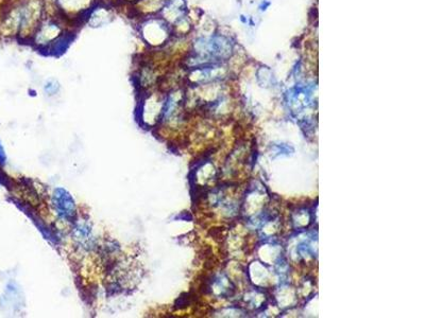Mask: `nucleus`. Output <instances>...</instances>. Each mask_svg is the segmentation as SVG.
Listing matches in <instances>:
<instances>
[{"mask_svg":"<svg viewBox=\"0 0 425 318\" xmlns=\"http://www.w3.org/2000/svg\"><path fill=\"white\" fill-rule=\"evenodd\" d=\"M137 31L145 45L153 50L164 47L173 33L171 26L158 15L140 17Z\"/></svg>","mask_w":425,"mask_h":318,"instance_id":"1","label":"nucleus"},{"mask_svg":"<svg viewBox=\"0 0 425 318\" xmlns=\"http://www.w3.org/2000/svg\"><path fill=\"white\" fill-rule=\"evenodd\" d=\"M99 2L98 0H51V4L55 8V13L75 28L74 24L85 22L91 8Z\"/></svg>","mask_w":425,"mask_h":318,"instance_id":"2","label":"nucleus"},{"mask_svg":"<svg viewBox=\"0 0 425 318\" xmlns=\"http://www.w3.org/2000/svg\"><path fill=\"white\" fill-rule=\"evenodd\" d=\"M114 10L108 4L97 2L87 14L85 22L92 28H100L112 22L114 20Z\"/></svg>","mask_w":425,"mask_h":318,"instance_id":"3","label":"nucleus"},{"mask_svg":"<svg viewBox=\"0 0 425 318\" xmlns=\"http://www.w3.org/2000/svg\"><path fill=\"white\" fill-rule=\"evenodd\" d=\"M44 90H45V92L47 94L52 96V94H56L59 92L60 85L58 81L51 78V80H48V81L45 83V85H44Z\"/></svg>","mask_w":425,"mask_h":318,"instance_id":"4","label":"nucleus"},{"mask_svg":"<svg viewBox=\"0 0 425 318\" xmlns=\"http://www.w3.org/2000/svg\"><path fill=\"white\" fill-rule=\"evenodd\" d=\"M117 2L122 4H128V6H134L135 4H137L140 0H116Z\"/></svg>","mask_w":425,"mask_h":318,"instance_id":"5","label":"nucleus"},{"mask_svg":"<svg viewBox=\"0 0 425 318\" xmlns=\"http://www.w3.org/2000/svg\"><path fill=\"white\" fill-rule=\"evenodd\" d=\"M5 153H4V150H3V148H2V146H0V162L2 164H4L5 162Z\"/></svg>","mask_w":425,"mask_h":318,"instance_id":"6","label":"nucleus"}]
</instances>
